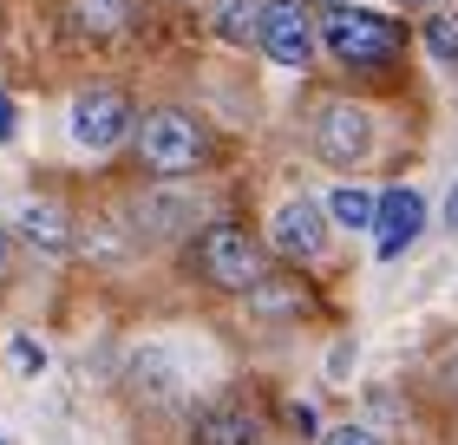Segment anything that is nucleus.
Segmentation results:
<instances>
[{
    "instance_id": "nucleus-5",
    "label": "nucleus",
    "mask_w": 458,
    "mask_h": 445,
    "mask_svg": "<svg viewBox=\"0 0 458 445\" xmlns=\"http://www.w3.org/2000/svg\"><path fill=\"white\" fill-rule=\"evenodd\" d=\"M268 243H276V256H288V262H315L327 249V210L315 197H288L276 210V223H268Z\"/></svg>"
},
{
    "instance_id": "nucleus-1",
    "label": "nucleus",
    "mask_w": 458,
    "mask_h": 445,
    "mask_svg": "<svg viewBox=\"0 0 458 445\" xmlns=\"http://www.w3.org/2000/svg\"><path fill=\"white\" fill-rule=\"evenodd\" d=\"M197 269H203V282H216L229 295L262 288V249L249 243V229H236V223H210L197 236Z\"/></svg>"
},
{
    "instance_id": "nucleus-14",
    "label": "nucleus",
    "mask_w": 458,
    "mask_h": 445,
    "mask_svg": "<svg viewBox=\"0 0 458 445\" xmlns=\"http://www.w3.org/2000/svg\"><path fill=\"white\" fill-rule=\"evenodd\" d=\"M79 27H86L92 39H112L131 27V0H79Z\"/></svg>"
},
{
    "instance_id": "nucleus-10",
    "label": "nucleus",
    "mask_w": 458,
    "mask_h": 445,
    "mask_svg": "<svg viewBox=\"0 0 458 445\" xmlns=\"http://www.w3.org/2000/svg\"><path fill=\"white\" fill-rule=\"evenodd\" d=\"M327 223L341 229H373V210H380V190H360V184H335L327 190Z\"/></svg>"
},
{
    "instance_id": "nucleus-21",
    "label": "nucleus",
    "mask_w": 458,
    "mask_h": 445,
    "mask_svg": "<svg viewBox=\"0 0 458 445\" xmlns=\"http://www.w3.org/2000/svg\"><path fill=\"white\" fill-rule=\"evenodd\" d=\"M321 7H347V0H321Z\"/></svg>"
},
{
    "instance_id": "nucleus-11",
    "label": "nucleus",
    "mask_w": 458,
    "mask_h": 445,
    "mask_svg": "<svg viewBox=\"0 0 458 445\" xmlns=\"http://www.w3.org/2000/svg\"><path fill=\"white\" fill-rule=\"evenodd\" d=\"M131 380H138V399H157V406H164V399H177V387H183L177 360H171V354H157V347L131 360Z\"/></svg>"
},
{
    "instance_id": "nucleus-16",
    "label": "nucleus",
    "mask_w": 458,
    "mask_h": 445,
    "mask_svg": "<svg viewBox=\"0 0 458 445\" xmlns=\"http://www.w3.org/2000/svg\"><path fill=\"white\" fill-rule=\"evenodd\" d=\"M7 354H13V367H20V373H47V347H39L33 334H13Z\"/></svg>"
},
{
    "instance_id": "nucleus-15",
    "label": "nucleus",
    "mask_w": 458,
    "mask_h": 445,
    "mask_svg": "<svg viewBox=\"0 0 458 445\" xmlns=\"http://www.w3.org/2000/svg\"><path fill=\"white\" fill-rule=\"evenodd\" d=\"M426 53L445 59V66H458V13H432L426 20Z\"/></svg>"
},
{
    "instance_id": "nucleus-22",
    "label": "nucleus",
    "mask_w": 458,
    "mask_h": 445,
    "mask_svg": "<svg viewBox=\"0 0 458 445\" xmlns=\"http://www.w3.org/2000/svg\"><path fill=\"white\" fill-rule=\"evenodd\" d=\"M0 445H7V432H0Z\"/></svg>"
},
{
    "instance_id": "nucleus-2",
    "label": "nucleus",
    "mask_w": 458,
    "mask_h": 445,
    "mask_svg": "<svg viewBox=\"0 0 458 445\" xmlns=\"http://www.w3.org/2000/svg\"><path fill=\"white\" fill-rule=\"evenodd\" d=\"M138 158H144V171H157V177L197 171V164H203V132H197V118H191V112H151V118L138 124Z\"/></svg>"
},
{
    "instance_id": "nucleus-13",
    "label": "nucleus",
    "mask_w": 458,
    "mask_h": 445,
    "mask_svg": "<svg viewBox=\"0 0 458 445\" xmlns=\"http://www.w3.org/2000/svg\"><path fill=\"white\" fill-rule=\"evenodd\" d=\"M20 236L33 249H66V217H59L53 203H27L20 210Z\"/></svg>"
},
{
    "instance_id": "nucleus-17",
    "label": "nucleus",
    "mask_w": 458,
    "mask_h": 445,
    "mask_svg": "<svg viewBox=\"0 0 458 445\" xmlns=\"http://www.w3.org/2000/svg\"><path fill=\"white\" fill-rule=\"evenodd\" d=\"M321 445H380V432H373V426H327Z\"/></svg>"
},
{
    "instance_id": "nucleus-19",
    "label": "nucleus",
    "mask_w": 458,
    "mask_h": 445,
    "mask_svg": "<svg viewBox=\"0 0 458 445\" xmlns=\"http://www.w3.org/2000/svg\"><path fill=\"white\" fill-rule=\"evenodd\" d=\"M445 223L458 229V184H452V197H445Z\"/></svg>"
},
{
    "instance_id": "nucleus-12",
    "label": "nucleus",
    "mask_w": 458,
    "mask_h": 445,
    "mask_svg": "<svg viewBox=\"0 0 458 445\" xmlns=\"http://www.w3.org/2000/svg\"><path fill=\"white\" fill-rule=\"evenodd\" d=\"M210 27H216V39H229V47H249L256 27H262V7L256 0H210Z\"/></svg>"
},
{
    "instance_id": "nucleus-4",
    "label": "nucleus",
    "mask_w": 458,
    "mask_h": 445,
    "mask_svg": "<svg viewBox=\"0 0 458 445\" xmlns=\"http://www.w3.org/2000/svg\"><path fill=\"white\" fill-rule=\"evenodd\" d=\"M124 132H131V105H124V92L92 86V92L72 98V144H79V151H112Z\"/></svg>"
},
{
    "instance_id": "nucleus-7",
    "label": "nucleus",
    "mask_w": 458,
    "mask_h": 445,
    "mask_svg": "<svg viewBox=\"0 0 458 445\" xmlns=\"http://www.w3.org/2000/svg\"><path fill=\"white\" fill-rule=\"evenodd\" d=\"M420 229H426V197L420 190H380V210H373V249L393 262V256H406L412 243H420Z\"/></svg>"
},
{
    "instance_id": "nucleus-9",
    "label": "nucleus",
    "mask_w": 458,
    "mask_h": 445,
    "mask_svg": "<svg viewBox=\"0 0 458 445\" xmlns=\"http://www.w3.org/2000/svg\"><path fill=\"white\" fill-rule=\"evenodd\" d=\"M191 439L197 445H256V413L242 399H210V406H197Z\"/></svg>"
},
{
    "instance_id": "nucleus-3",
    "label": "nucleus",
    "mask_w": 458,
    "mask_h": 445,
    "mask_svg": "<svg viewBox=\"0 0 458 445\" xmlns=\"http://www.w3.org/2000/svg\"><path fill=\"white\" fill-rule=\"evenodd\" d=\"M321 39H327V53H335L341 66H386V59L400 53V27L380 20V13H360V7H335Z\"/></svg>"
},
{
    "instance_id": "nucleus-8",
    "label": "nucleus",
    "mask_w": 458,
    "mask_h": 445,
    "mask_svg": "<svg viewBox=\"0 0 458 445\" xmlns=\"http://www.w3.org/2000/svg\"><path fill=\"white\" fill-rule=\"evenodd\" d=\"M315 144L327 164H353L373 151V118L360 112V105H327L321 124H315Z\"/></svg>"
},
{
    "instance_id": "nucleus-6",
    "label": "nucleus",
    "mask_w": 458,
    "mask_h": 445,
    "mask_svg": "<svg viewBox=\"0 0 458 445\" xmlns=\"http://www.w3.org/2000/svg\"><path fill=\"white\" fill-rule=\"evenodd\" d=\"M256 39H262V53L276 59V66H308V59H315V27H308L301 0H268Z\"/></svg>"
},
{
    "instance_id": "nucleus-18",
    "label": "nucleus",
    "mask_w": 458,
    "mask_h": 445,
    "mask_svg": "<svg viewBox=\"0 0 458 445\" xmlns=\"http://www.w3.org/2000/svg\"><path fill=\"white\" fill-rule=\"evenodd\" d=\"M13 132H20V112H13V98H7V92H0V144H7Z\"/></svg>"
},
{
    "instance_id": "nucleus-20",
    "label": "nucleus",
    "mask_w": 458,
    "mask_h": 445,
    "mask_svg": "<svg viewBox=\"0 0 458 445\" xmlns=\"http://www.w3.org/2000/svg\"><path fill=\"white\" fill-rule=\"evenodd\" d=\"M0 262H7V229H0Z\"/></svg>"
}]
</instances>
